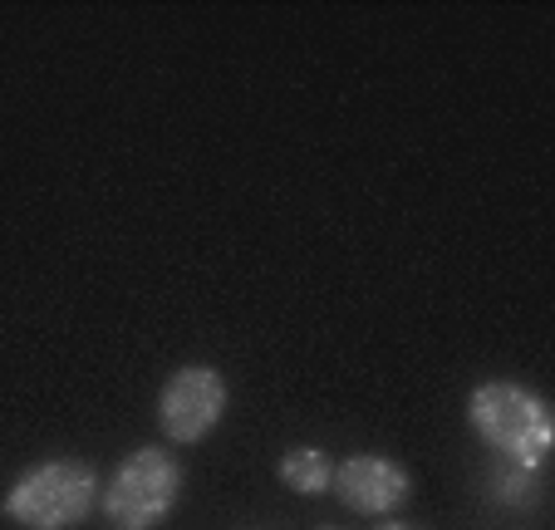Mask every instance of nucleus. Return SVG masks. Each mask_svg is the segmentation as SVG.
Masks as SVG:
<instances>
[{"label": "nucleus", "mask_w": 555, "mask_h": 530, "mask_svg": "<svg viewBox=\"0 0 555 530\" xmlns=\"http://www.w3.org/2000/svg\"><path fill=\"white\" fill-rule=\"evenodd\" d=\"M535 487H541V467H516V462H506V467L496 471V491H502V501H531Z\"/></svg>", "instance_id": "7"}, {"label": "nucleus", "mask_w": 555, "mask_h": 530, "mask_svg": "<svg viewBox=\"0 0 555 530\" xmlns=\"http://www.w3.org/2000/svg\"><path fill=\"white\" fill-rule=\"evenodd\" d=\"M182 496V467L163 448H138L124 467L114 471L99 506H104L114 530H153L157 520H168Z\"/></svg>", "instance_id": "3"}, {"label": "nucleus", "mask_w": 555, "mask_h": 530, "mask_svg": "<svg viewBox=\"0 0 555 530\" xmlns=\"http://www.w3.org/2000/svg\"><path fill=\"white\" fill-rule=\"evenodd\" d=\"M99 477L89 462L54 457L30 467L11 491H5V516L21 530H69L94 510L99 501Z\"/></svg>", "instance_id": "2"}, {"label": "nucleus", "mask_w": 555, "mask_h": 530, "mask_svg": "<svg viewBox=\"0 0 555 530\" xmlns=\"http://www.w3.org/2000/svg\"><path fill=\"white\" fill-rule=\"evenodd\" d=\"M227 413V384H221L217 369L207 364H188L163 384V398H157V423L172 442L192 448L202 437H211V427Z\"/></svg>", "instance_id": "4"}, {"label": "nucleus", "mask_w": 555, "mask_h": 530, "mask_svg": "<svg viewBox=\"0 0 555 530\" xmlns=\"http://www.w3.org/2000/svg\"><path fill=\"white\" fill-rule=\"evenodd\" d=\"M281 481L291 491H300V496H320L335 481V467H330V457L320 448H291L281 457Z\"/></svg>", "instance_id": "6"}, {"label": "nucleus", "mask_w": 555, "mask_h": 530, "mask_svg": "<svg viewBox=\"0 0 555 530\" xmlns=\"http://www.w3.org/2000/svg\"><path fill=\"white\" fill-rule=\"evenodd\" d=\"M378 530H418V526H378Z\"/></svg>", "instance_id": "8"}, {"label": "nucleus", "mask_w": 555, "mask_h": 530, "mask_svg": "<svg viewBox=\"0 0 555 530\" xmlns=\"http://www.w3.org/2000/svg\"><path fill=\"white\" fill-rule=\"evenodd\" d=\"M330 487H335L339 501H345L349 510H359V516H384V510H393V506L409 501L413 481L399 462L378 457V452H359V457L339 462Z\"/></svg>", "instance_id": "5"}, {"label": "nucleus", "mask_w": 555, "mask_h": 530, "mask_svg": "<svg viewBox=\"0 0 555 530\" xmlns=\"http://www.w3.org/2000/svg\"><path fill=\"white\" fill-rule=\"evenodd\" d=\"M467 423L487 448L502 452V462H516V467H541L555 442L551 403L535 388L512 384V378H492V384L472 388Z\"/></svg>", "instance_id": "1"}]
</instances>
